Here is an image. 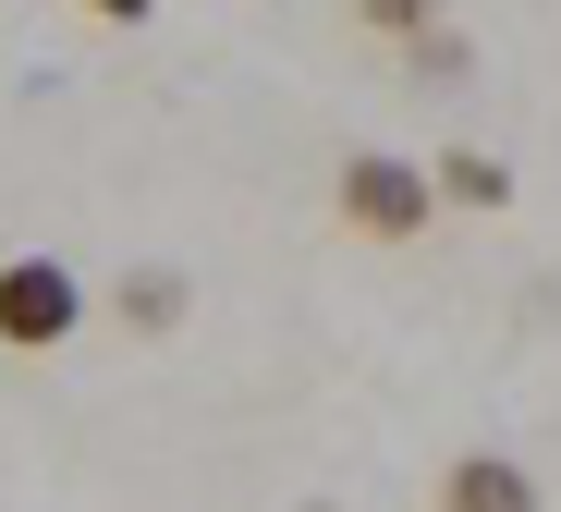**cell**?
<instances>
[{
    "mask_svg": "<svg viewBox=\"0 0 561 512\" xmlns=\"http://www.w3.org/2000/svg\"><path fill=\"white\" fill-rule=\"evenodd\" d=\"M330 208H342V232H366V244H427L439 171H427V159H391V147H354L342 183H330Z\"/></svg>",
    "mask_w": 561,
    "mask_h": 512,
    "instance_id": "6da1fadb",
    "label": "cell"
},
{
    "mask_svg": "<svg viewBox=\"0 0 561 512\" xmlns=\"http://www.w3.org/2000/svg\"><path fill=\"white\" fill-rule=\"evenodd\" d=\"M427 171H439V208H513V171L489 147H439Z\"/></svg>",
    "mask_w": 561,
    "mask_h": 512,
    "instance_id": "277c9868",
    "label": "cell"
},
{
    "mask_svg": "<svg viewBox=\"0 0 561 512\" xmlns=\"http://www.w3.org/2000/svg\"><path fill=\"white\" fill-rule=\"evenodd\" d=\"M415 73H439V86H463V73H477V49H463L451 25H427V37H415Z\"/></svg>",
    "mask_w": 561,
    "mask_h": 512,
    "instance_id": "52a82bcc",
    "label": "cell"
},
{
    "mask_svg": "<svg viewBox=\"0 0 561 512\" xmlns=\"http://www.w3.org/2000/svg\"><path fill=\"white\" fill-rule=\"evenodd\" d=\"M354 13H366V37H427V25H451V0H354Z\"/></svg>",
    "mask_w": 561,
    "mask_h": 512,
    "instance_id": "8992f818",
    "label": "cell"
},
{
    "mask_svg": "<svg viewBox=\"0 0 561 512\" xmlns=\"http://www.w3.org/2000/svg\"><path fill=\"white\" fill-rule=\"evenodd\" d=\"M85 13H99V25H147V13H159V0H85Z\"/></svg>",
    "mask_w": 561,
    "mask_h": 512,
    "instance_id": "ba28073f",
    "label": "cell"
},
{
    "mask_svg": "<svg viewBox=\"0 0 561 512\" xmlns=\"http://www.w3.org/2000/svg\"><path fill=\"white\" fill-rule=\"evenodd\" d=\"M294 512H342V500H294Z\"/></svg>",
    "mask_w": 561,
    "mask_h": 512,
    "instance_id": "9c48e42d",
    "label": "cell"
},
{
    "mask_svg": "<svg viewBox=\"0 0 561 512\" xmlns=\"http://www.w3.org/2000/svg\"><path fill=\"white\" fill-rule=\"evenodd\" d=\"M439 512H537V476L513 452H451L439 464Z\"/></svg>",
    "mask_w": 561,
    "mask_h": 512,
    "instance_id": "3957f363",
    "label": "cell"
},
{
    "mask_svg": "<svg viewBox=\"0 0 561 512\" xmlns=\"http://www.w3.org/2000/svg\"><path fill=\"white\" fill-rule=\"evenodd\" d=\"M123 330H183V281H171V269L123 281Z\"/></svg>",
    "mask_w": 561,
    "mask_h": 512,
    "instance_id": "5b68a950",
    "label": "cell"
},
{
    "mask_svg": "<svg viewBox=\"0 0 561 512\" xmlns=\"http://www.w3.org/2000/svg\"><path fill=\"white\" fill-rule=\"evenodd\" d=\"M85 330L73 257H0V354H61Z\"/></svg>",
    "mask_w": 561,
    "mask_h": 512,
    "instance_id": "7a4b0ae2",
    "label": "cell"
}]
</instances>
